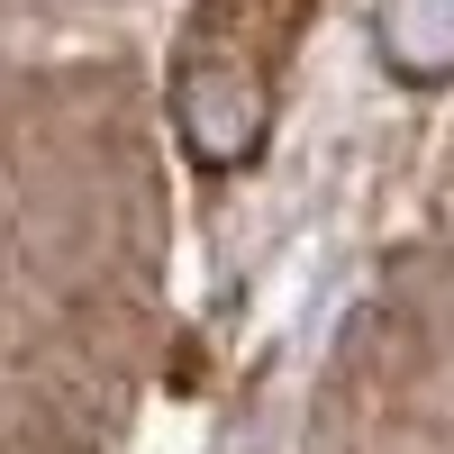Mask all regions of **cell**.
I'll return each mask as SVG.
<instances>
[{
    "mask_svg": "<svg viewBox=\"0 0 454 454\" xmlns=\"http://www.w3.org/2000/svg\"><path fill=\"white\" fill-rule=\"evenodd\" d=\"M309 27V0H200L182 27V73H173V119L192 137V155L246 164L273 109L282 55Z\"/></svg>",
    "mask_w": 454,
    "mask_h": 454,
    "instance_id": "obj_1",
    "label": "cell"
}]
</instances>
